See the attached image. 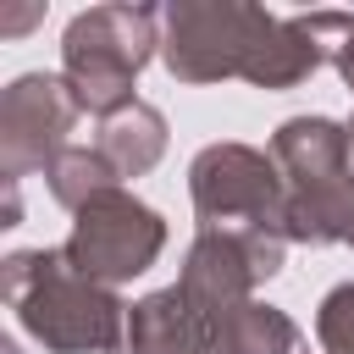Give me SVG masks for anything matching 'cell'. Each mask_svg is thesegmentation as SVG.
<instances>
[{
    "label": "cell",
    "instance_id": "cell-1",
    "mask_svg": "<svg viewBox=\"0 0 354 354\" xmlns=\"http://www.w3.org/2000/svg\"><path fill=\"white\" fill-rule=\"evenodd\" d=\"M0 293L17 326L44 354H122L127 304L116 288L83 277L66 249H11L0 266Z\"/></svg>",
    "mask_w": 354,
    "mask_h": 354
},
{
    "label": "cell",
    "instance_id": "cell-2",
    "mask_svg": "<svg viewBox=\"0 0 354 354\" xmlns=\"http://www.w3.org/2000/svg\"><path fill=\"white\" fill-rule=\"evenodd\" d=\"M160 55V6H88L61 33V77L72 83L77 105L100 122L133 105L138 72Z\"/></svg>",
    "mask_w": 354,
    "mask_h": 354
},
{
    "label": "cell",
    "instance_id": "cell-3",
    "mask_svg": "<svg viewBox=\"0 0 354 354\" xmlns=\"http://www.w3.org/2000/svg\"><path fill=\"white\" fill-rule=\"evenodd\" d=\"M271 160L288 188V205H282L288 243H310V249L343 243L337 210H343V188L354 177L348 127L332 116H288L271 133Z\"/></svg>",
    "mask_w": 354,
    "mask_h": 354
},
{
    "label": "cell",
    "instance_id": "cell-4",
    "mask_svg": "<svg viewBox=\"0 0 354 354\" xmlns=\"http://www.w3.org/2000/svg\"><path fill=\"white\" fill-rule=\"evenodd\" d=\"M266 28L271 11L249 0H171L160 6V61L177 83L243 77Z\"/></svg>",
    "mask_w": 354,
    "mask_h": 354
},
{
    "label": "cell",
    "instance_id": "cell-5",
    "mask_svg": "<svg viewBox=\"0 0 354 354\" xmlns=\"http://www.w3.org/2000/svg\"><path fill=\"white\" fill-rule=\"evenodd\" d=\"M188 199L199 227H227V232H254V227H277L282 232V171L271 160V149L221 138L205 144L188 166Z\"/></svg>",
    "mask_w": 354,
    "mask_h": 354
},
{
    "label": "cell",
    "instance_id": "cell-6",
    "mask_svg": "<svg viewBox=\"0 0 354 354\" xmlns=\"http://www.w3.org/2000/svg\"><path fill=\"white\" fill-rule=\"evenodd\" d=\"M72 254V266L105 288H122L133 277H144L160 249H166V216L155 205H144L127 188H111L100 199H88L72 221V238L61 243Z\"/></svg>",
    "mask_w": 354,
    "mask_h": 354
},
{
    "label": "cell",
    "instance_id": "cell-7",
    "mask_svg": "<svg viewBox=\"0 0 354 354\" xmlns=\"http://www.w3.org/2000/svg\"><path fill=\"white\" fill-rule=\"evenodd\" d=\"M282 254H288V232H277V227H254V232L199 227L188 243L177 288L194 304H205L210 315H227L243 299H254L260 282H271L282 271Z\"/></svg>",
    "mask_w": 354,
    "mask_h": 354
},
{
    "label": "cell",
    "instance_id": "cell-8",
    "mask_svg": "<svg viewBox=\"0 0 354 354\" xmlns=\"http://www.w3.org/2000/svg\"><path fill=\"white\" fill-rule=\"evenodd\" d=\"M83 105L61 72H22L0 94V171L6 177H33L50 171V160L72 144L66 133L77 127Z\"/></svg>",
    "mask_w": 354,
    "mask_h": 354
},
{
    "label": "cell",
    "instance_id": "cell-9",
    "mask_svg": "<svg viewBox=\"0 0 354 354\" xmlns=\"http://www.w3.org/2000/svg\"><path fill=\"white\" fill-rule=\"evenodd\" d=\"M127 354H227L221 315L194 304L177 282L127 304Z\"/></svg>",
    "mask_w": 354,
    "mask_h": 354
},
{
    "label": "cell",
    "instance_id": "cell-10",
    "mask_svg": "<svg viewBox=\"0 0 354 354\" xmlns=\"http://www.w3.org/2000/svg\"><path fill=\"white\" fill-rule=\"evenodd\" d=\"M94 149L111 160L116 177H144V171L166 155V116H160L149 100H133V105H122L116 116L100 122Z\"/></svg>",
    "mask_w": 354,
    "mask_h": 354
},
{
    "label": "cell",
    "instance_id": "cell-11",
    "mask_svg": "<svg viewBox=\"0 0 354 354\" xmlns=\"http://www.w3.org/2000/svg\"><path fill=\"white\" fill-rule=\"evenodd\" d=\"M221 343H227V354H310L299 321L260 299H243L238 310L221 315Z\"/></svg>",
    "mask_w": 354,
    "mask_h": 354
},
{
    "label": "cell",
    "instance_id": "cell-12",
    "mask_svg": "<svg viewBox=\"0 0 354 354\" xmlns=\"http://www.w3.org/2000/svg\"><path fill=\"white\" fill-rule=\"evenodd\" d=\"M44 188H50V199H55L61 210H72V216H77L88 199H100V194L122 188V177L111 171V160H105L94 144H66V149L50 160Z\"/></svg>",
    "mask_w": 354,
    "mask_h": 354
},
{
    "label": "cell",
    "instance_id": "cell-13",
    "mask_svg": "<svg viewBox=\"0 0 354 354\" xmlns=\"http://www.w3.org/2000/svg\"><path fill=\"white\" fill-rule=\"evenodd\" d=\"M315 343L321 354H354V282H337L315 304Z\"/></svg>",
    "mask_w": 354,
    "mask_h": 354
},
{
    "label": "cell",
    "instance_id": "cell-14",
    "mask_svg": "<svg viewBox=\"0 0 354 354\" xmlns=\"http://www.w3.org/2000/svg\"><path fill=\"white\" fill-rule=\"evenodd\" d=\"M337 232H343V243L354 249V177H348V188H343V210H337Z\"/></svg>",
    "mask_w": 354,
    "mask_h": 354
},
{
    "label": "cell",
    "instance_id": "cell-15",
    "mask_svg": "<svg viewBox=\"0 0 354 354\" xmlns=\"http://www.w3.org/2000/svg\"><path fill=\"white\" fill-rule=\"evenodd\" d=\"M332 66H337V77H343V83H348V94H354V39L337 50V61H332Z\"/></svg>",
    "mask_w": 354,
    "mask_h": 354
},
{
    "label": "cell",
    "instance_id": "cell-16",
    "mask_svg": "<svg viewBox=\"0 0 354 354\" xmlns=\"http://www.w3.org/2000/svg\"><path fill=\"white\" fill-rule=\"evenodd\" d=\"M22 221V199H17V177H6V227Z\"/></svg>",
    "mask_w": 354,
    "mask_h": 354
},
{
    "label": "cell",
    "instance_id": "cell-17",
    "mask_svg": "<svg viewBox=\"0 0 354 354\" xmlns=\"http://www.w3.org/2000/svg\"><path fill=\"white\" fill-rule=\"evenodd\" d=\"M348 155H354V122H348Z\"/></svg>",
    "mask_w": 354,
    "mask_h": 354
}]
</instances>
